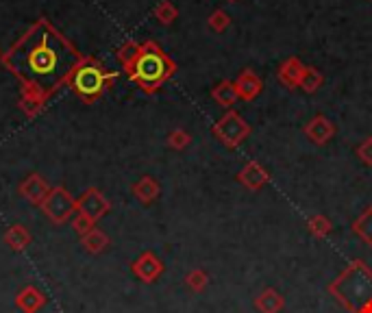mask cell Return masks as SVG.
Instances as JSON below:
<instances>
[{
  "instance_id": "1",
  "label": "cell",
  "mask_w": 372,
  "mask_h": 313,
  "mask_svg": "<svg viewBox=\"0 0 372 313\" xmlns=\"http://www.w3.org/2000/svg\"><path fill=\"white\" fill-rule=\"evenodd\" d=\"M81 61L83 55L77 46L46 18L33 22L3 55L5 68L20 78L22 87H31L46 98L70 81Z\"/></svg>"
},
{
  "instance_id": "2",
  "label": "cell",
  "mask_w": 372,
  "mask_h": 313,
  "mask_svg": "<svg viewBox=\"0 0 372 313\" xmlns=\"http://www.w3.org/2000/svg\"><path fill=\"white\" fill-rule=\"evenodd\" d=\"M327 290L344 311L359 313L372 300V268L364 259H353Z\"/></svg>"
},
{
  "instance_id": "3",
  "label": "cell",
  "mask_w": 372,
  "mask_h": 313,
  "mask_svg": "<svg viewBox=\"0 0 372 313\" xmlns=\"http://www.w3.org/2000/svg\"><path fill=\"white\" fill-rule=\"evenodd\" d=\"M177 66L155 42H144L137 59L127 68L131 81L146 94H155L168 78L175 74Z\"/></svg>"
},
{
  "instance_id": "4",
  "label": "cell",
  "mask_w": 372,
  "mask_h": 313,
  "mask_svg": "<svg viewBox=\"0 0 372 313\" xmlns=\"http://www.w3.org/2000/svg\"><path fill=\"white\" fill-rule=\"evenodd\" d=\"M116 76H118L116 72H109L98 59L83 57V61L77 66V70L72 72L68 85L81 100L94 102L111 87V83L116 81Z\"/></svg>"
},
{
  "instance_id": "5",
  "label": "cell",
  "mask_w": 372,
  "mask_h": 313,
  "mask_svg": "<svg viewBox=\"0 0 372 313\" xmlns=\"http://www.w3.org/2000/svg\"><path fill=\"white\" fill-rule=\"evenodd\" d=\"M42 207H44V214L48 218H51L53 222H57V224H61L74 211V198L63 188H55V190H51V194L46 196Z\"/></svg>"
},
{
  "instance_id": "6",
  "label": "cell",
  "mask_w": 372,
  "mask_h": 313,
  "mask_svg": "<svg viewBox=\"0 0 372 313\" xmlns=\"http://www.w3.org/2000/svg\"><path fill=\"white\" fill-rule=\"evenodd\" d=\"M213 133L225 142L227 146H237L244 142V137L251 133V128L246 126V122L237 116V113H227L216 126Z\"/></svg>"
},
{
  "instance_id": "7",
  "label": "cell",
  "mask_w": 372,
  "mask_h": 313,
  "mask_svg": "<svg viewBox=\"0 0 372 313\" xmlns=\"http://www.w3.org/2000/svg\"><path fill=\"white\" fill-rule=\"evenodd\" d=\"M133 274L144 283H153L163 274V261L155 252H144L133 264Z\"/></svg>"
},
{
  "instance_id": "8",
  "label": "cell",
  "mask_w": 372,
  "mask_h": 313,
  "mask_svg": "<svg viewBox=\"0 0 372 313\" xmlns=\"http://www.w3.org/2000/svg\"><path fill=\"white\" fill-rule=\"evenodd\" d=\"M79 211L83 214V216H87L92 222H96L98 218H103L107 211H109V200L98 192V190H87L83 196H81V200H79Z\"/></svg>"
},
{
  "instance_id": "9",
  "label": "cell",
  "mask_w": 372,
  "mask_h": 313,
  "mask_svg": "<svg viewBox=\"0 0 372 313\" xmlns=\"http://www.w3.org/2000/svg\"><path fill=\"white\" fill-rule=\"evenodd\" d=\"M253 305L259 313H281L285 309V298L281 296L279 290H275V287H266V290H261L255 296Z\"/></svg>"
},
{
  "instance_id": "10",
  "label": "cell",
  "mask_w": 372,
  "mask_h": 313,
  "mask_svg": "<svg viewBox=\"0 0 372 313\" xmlns=\"http://www.w3.org/2000/svg\"><path fill=\"white\" fill-rule=\"evenodd\" d=\"M20 194L27 198V200H31V202H44L46 196L51 194V188L46 185V180L39 174H31L29 178L22 180Z\"/></svg>"
},
{
  "instance_id": "11",
  "label": "cell",
  "mask_w": 372,
  "mask_h": 313,
  "mask_svg": "<svg viewBox=\"0 0 372 313\" xmlns=\"http://www.w3.org/2000/svg\"><path fill=\"white\" fill-rule=\"evenodd\" d=\"M240 183H242V185H246L248 190H259L268 183V172L259 164H248L240 172Z\"/></svg>"
},
{
  "instance_id": "12",
  "label": "cell",
  "mask_w": 372,
  "mask_h": 313,
  "mask_svg": "<svg viewBox=\"0 0 372 313\" xmlns=\"http://www.w3.org/2000/svg\"><path fill=\"white\" fill-rule=\"evenodd\" d=\"M351 228L368 248H372V207L364 209V211L355 218Z\"/></svg>"
},
{
  "instance_id": "13",
  "label": "cell",
  "mask_w": 372,
  "mask_h": 313,
  "mask_svg": "<svg viewBox=\"0 0 372 313\" xmlns=\"http://www.w3.org/2000/svg\"><path fill=\"white\" fill-rule=\"evenodd\" d=\"M44 102H46V96H42L39 92H35V90H31V87H22L20 107H22V111L27 113V116L39 113L42 107H44Z\"/></svg>"
},
{
  "instance_id": "14",
  "label": "cell",
  "mask_w": 372,
  "mask_h": 313,
  "mask_svg": "<svg viewBox=\"0 0 372 313\" xmlns=\"http://www.w3.org/2000/svg\"><path fill=\"white\" fill-rule=\"evenodd\" d=\"M133 194L142 200V202H153L157 196H159V185H157V180L151 178V176H144L142 180H137L135 185H133Z\"/></svg>"
},
{
  "instance_id": "15",
  "label": "cell",
  "mask_w": 372,
  "mask_h": 313,
  "mask_svg": "<svg viewBox=\"0 0 372 313\" xmlns=\"http://www.w3.org/2000/svg\"><path fill=\"white\" fill-rule=\"evenodd\" d=\"M307 135H309L316 144H325V142H329V137L333 135V126H331L329 120H325V118H316V120H311V124L307 126Z\"/></svg>"
},
{
  "instance_id": "16",
  "label": "cell",
  "mask_w": 372,
  "mask_h": 313,
  "mask_svg": "<svg viewBox=\"0 0 372 313\" xmlns=\"http://www.w3.org/2000/svg\"><path fill=\"white\" fill-rule=\"evenodd\" d=\"M307 231L314 235L316 240H327L333 233V224L327 216H311L307 220Z\"/></svg>"
},
{
  "instance_id": "17",
  "label": "cell",
  "mask_w": 372,
  "mask_h": 313,
  "mask_svg": "<svg viewBox=\"0 0 372 313\" xmlns=\"http://www.w3.org/2000/svg\"><path fill=\"white\" fill-rule=\"evenodd\" d=\"M235 90H237V94H240L242 98L251 100V98H255V96L259 94L261 83H259V78H257L255 74H244L240 81H237Z\"/></svg>"
},
{
  "instance_id": "18",
  "label": "cell",
  "mask_w": 372,
  "mask_h": 313,
  "mask_svg": "<svg viewBox=\"0 0 372 313\" xmlns=\"http://www.w3.org/2000/svg\"><path fill=\"white\" fill-rule=\"evenodd\" d=\"M5 240H7V244L13 250H24V248L29 246V242H31V235H29V231L24 228V226L16 224V226L9 228V233L5 235Z\"/></svg>"
},
{
  "instance_id": "19",
  "label": "cell",
  "mask_w": 372,
  "mask_h": 313,
  "mask_svg": "<svg viewBox=\"0 0 372 313\" xmlns=\"http://www.w3.org/2000/svg\"><path fill=\"white\" fill-rule=\"evenodd\" d=\"M185 285L190 287V290L194 294H201L207 290V285H209V274L201 268H194L185 274Z\"/></svg>"
},
{
  "instance_id": "20",
  "label": "cell",
  "mask_w": 372,
  "mask_h": 313,
  "mask_svg": "<svg viewBox=\"0 0 372 313\" xmlns=\"http://www.w3.org/2000/svg\"><path fill=\"white\" fill-rule=\"evenodd\" d=\"M18 305H20L24 311H27V313H33V311H37V309L44 305V296H42L37 290H33V287H27V290L20 294Z\"/></svg>"
},
{
  "instance_id": "21",
  "label": "cell",
  "mask_w": 372,
  "mask_h": 313,
  "mask_svg": "<svg viewBox=\"0 0 372 313\" xmlns=\"http://www.w3.org/2000/svg\"><path fill=\"white\" fill-rule=\"evenodd\" d=\"M140 48H142V44H135V42H127V44H122V46L118 48V61L124 66V70H127V68L137 59Z\"/></svg>"
},
{
  "instance_id": "22",
  "label": "cell",
  "mask_w": 372,
  "mask_h": 313,
  "mask_svg": "<svg viewBox=\"0 0 372 313\" xmlns=\"http://www.w3.org/2000/svg\"><path fill=\"white\" fill-rule=\"evenodd\" d=\"M83 244H85V248L92 250V252H101V250L107 246V235H105L103 231L94 228V231H89V233L83 235Z\"/></svg>"
},
{
  "instance_id": "23",
  "label": "cell",
  "mask_w": 372,
  "mask_h": 313,
  "mask_svg": "<svg viewBox=\"0 0 372 313\" xmlns=\"http://www.w3.org/2000/svg\"><path fill=\"white\" fill-rule=\"evenodd\" d=\"M235 96H237V90H235L231 83H222L220 87H216V90H213V98H216L220 104H225V107H229V104H233Z\"/></svg>"
},
{
  "instance_id": "24",
  "label": "cell",
  "mask_w": 372,
  "mask_h": 313,
  "mask_svg": "<svg viewBox=\"0 0 372 313\" xmlns=\"http://www.w3.org/2000/svg\"><path fill=\"white\" fill-rule=\"evenodd\" d=\"M168 144L172 148H185L190 144V135L185 133V130H172L170 137H168Z\"/></svg>"
},
{
  "instance_id": "25",
  "label": "cell",
  "mask_w": 372,
  "mask_h": 313,
  "mask_svg": "<svg viewBox=\"0 0 372 313\" xmlns=\"http://www.w3.org/2000/svg\"><path fill=\"white\" fill-rule=\"evenodd\" d=\"M74 228H77L81 235H85V233H89V228H92V220L87 218V216H83V214H79L77 218H74Z\"/></svg>"
},
{
  "instance_id": "26",
  "label": "cell",
  "mask_w": 372,
  "mask_h": 313,
  "mask_svg": "<svg viewBox=\"0 0 372 313\" xmlns=\"http://www.w3.org/2000/svg\"><path fill=\"white\" fill-rule=\"evenodd\" d=\"M155 13H157V18H159V20H161L163 24H168V22H172V18H175V9H172V7H170L168 3H163V5H159Z\"/></svg>"
},
{
  "instance_id": "27",
  "label": "cell",
  "mask_w": 372,
  "mask_h": 313,
  "mask_svg": "<svg viewBox=\"0 0 372 313\" xmlns=\"http://www.w3.org/2000/svg\"><path fill=\"white\" fill-rule=\"evenodd\" d=\"M359 156H361V159H364L368 166H372V137L366 140V142L359 146Z\"/></svg>"
},
{
  "instance_id": "28",
  "label": "cell",
  "mask_w": 372,
  "mask_h": 313,
  "mask_svg": "<svg viewBox=\"0 0 372 313\" xmlns=\"http://www.w3.org/2000/svg\"><path fill=\"white\" fill-rule=\"evenodd\" d=\"M359 313H372V300H370V302H368L361 311H359Z\"/></svg>"
},
{
  "instance_id": "29",
  "label": "cell",
  "mask_w": 372,
  "mask_h": 313,
  "mask_svg": "<svg viewBox=\"0 0 372 313\" xmlns=\"http://www.w3.org/2000/svg\"><path fill=\"white\" fill-rule=\"evenodd\" d=\"M0 57H3V55H0Z\"/></svg>"
}]
</instances>
